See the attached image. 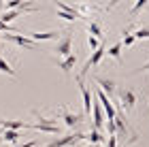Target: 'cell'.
I'll return each instance as SVG.
<instances>
[{
	"label": "cell",
	"instance_id": "30bf717a",
	"mask_svg": "<svg viewBox=\"0 0 149 147\" xmlns=\"http://www.w3.org/2000/svg\"><path fill=\"white\" fill-rule=\"evenodd\" d=\"M94 81H96V85H98V88H100V90H102V92H104V94H109L111 98L115 96V92H117V88H115V81H113V79H104V77H96V79H94Z\"/></svg>",
	"mask_w": 149,
	"mask_h": 147
},
{
	"label": "cell",
	"instance_id": "277c9868",
	"mask_svg": "<svg viewBox=\"0 0 149 147\" xmlns=\"http://www.w3.org/2000/svg\"><path fill=\"white\" fill-rule=\"evenodd\" d=\"M58 113H60V117L64 119V124L68 126V128H72V130L77 128V126H79L81 122H83V117H85L83 113H72V111H70L66 105H62V107H60V111H58Z\"/></svg>",
	"mask_w": 149,
	"mask_h": 147
},
{
	"label": "cell",
	"instance_id": "1f68e13d",
	"mask_svg": "<svg viewBox=\"0 0 149 147\" xmlns=\"http://www.w3.org/2000/svg\"><path fill=\"white\" fill-rule=\"evenodd\" d=\"M0 56H2V38H0Z\"/></svg>",
	"mask_w": 149,
	"mask_h": 147
},
{
	"label": "cell",
	"instance_id": "5b68a950",
	"mask_svg": "<svg viewBox=\"0 0 149 147\" xmlns=\"http://www.w3.org/2000/svg\"><path fill=\"white\" fill-rule=\"evenodd\" d=\"M53 51H56L58 56H62V58H66V56H70V53H72V32H70V28L66 30V32H64V36L56 43Z\"/></svg>",
	"mask_w": 149,
	"mask_h": 147
},
{
	"label": "cell",
	"instance_id": "ac0fdd59",
	"mask_svg": "<svg viewBox=\"0 0 149 147\" xmlns=\"http://www.w3.org/2000/svg\"><path fill=\"white\" fill-rule=\"evenodd\" d=\"M0 72H2V75H9V77H17V70L13 68L2 56H0Z\"/></svg>",
	"mask_w": 149,
	"mask_h": 147
},
{
	"label": "cell",
	"instance_id": "d6a6232c",
	"mask_svg": "<svg viewBox=\"0 0 149 147\" xmlns=\"http://www.w3.org/2000/svg\"><path fill=\"white\" fill-rule=\"evenodd\" d=\"M0 141H2V134H0Z\"/></svg>",
	"mask_w": 149,
	"mask_h": 147
},
{
	"label": "cell",
	"instance_id": "836d02e7",
	"mask_svg": "<svg viewBox=\"0 0 149 147\" xmlns=\"http://www.w3.org/2000/svg\"><path fill=\"white\" fill-rule=\"evenodd\" d=\"M147 100H149V96H147Z\"/></svg>",
	"mask_w": 149,
	"mask_h": 147
},
{
	"label": "cell",
	"instance_id": "d4e9b609",
	"mask_svg": "<svg viewBox=\"0 0 149 147\" xmlns=\"http://www.w3.org/2000/svg\"><path fill=\"white\" fill-rule=\"evenodd\" d=\"M107 130H109V134H117V124H115V119H107Z\"/></svg>",
	"mask_w": 149,
	"mask_h": 147
},
{
	"label": "cell",
	"instance_id": "2e32d148",
	"mask_svg": "<svg viewBox=\"0 0 149 147\" xmlns=\"http://www.w3.org/2000/svg\"><path fill=\"white\" fill-rule=\"evenodd\" d=\"M121 49H124V43L119 41V43H115V45H113V47L107 51V53H109V56H111L117 64H121Z\"/></svg>",
	"mask_w": 149,
	"mask_h": 147
},
{
	"label": "cell",
	"instance_id": "d6986e66",
	"mask_svg": "<svg viewBox=\"0 0 149 147\" xmlns=\"http://www.w3.org/2000/svg\"><path fill=\"white\" fill-rule=\"evenodd\" d=\"M85 141H90V143H104L107 141V139L102 137V134H100V130H96V128H94V130H90V132H87V134H85Z\"/></svg>",
	"mask_w": 149,
	"mask_h": 147
},
{
	"label": "cell",
	"instance_id": "ba28073f",
	"mask_svg": "<svg viewBox=\"0 0 149 147\" xmlns=\"http://www.w3.org/2000/svg\"><path fill=\"white\" fill-rule=\"evenodd\" d=\"M30 38H34L36 43L43 41H60V30H47V32H26Z\"/></svg>",
	"mask_w": 149,
	"mask_h": 147
},
{
	"label": "cell",
	"instance_id": "3957f363",
	"mask_svg": "<svg viewBox=\"0 0 149 147\" xmlns=\"http://www.w3.org/2000/svg\"><path fill=\"white\" fill-rule=\"evenodd\" d=\"M85 134L83 132H70V134H66V137H60V139H53L51 143H47L45 147H74L79 141H83Z\"/></svg>",
	"mask_w": 149,
	"mask_h": 147
},
{
	"label": "cell",
	"instance_id": "5bb4252c",
	"mask_svg": "<svg viewBox=\"0 0 149 147\" xmlns=\"http://www.w3.org/2000/svg\"><path fill=\"white\" fill-rule=\"evenodd\" d=\"M58 17H62L64 22H74V19H87L85 15H81V13H70V11H62V9H58Z\"/></svg>",
	"mask_w": 149,
	"mask_h": 147
},
{
	"label": "cell",
	"instance_id": "4316f807",
	"mask_svg": "<svg viewBox=\"0 0 149 147\" xmlns=\"http://www.w3.org/2000/svg\"><path fill=\"white\" fill-rule=\"evenodd\" d=\"M107 147H117V134H109V139H107Z\"/></svg>",
	"mask_w": 149,
	"mask_h": 147
},
{
	"label": "cell",
	"instance_id": "8992f818",
	"mask_svg": "<svg viewBox=\"0 0 149 147\" xmlns=\"http://www.w3.org/2000/svg\"><path fill=\"white\" fill-rule=\"evenodd\" d=\"M81 88V98H83V115H92V105H94V92L85 85V81H77Z\"/></svg>",
	"mask_w": 149,
	"mask_h": 147
},
{
	"label": "cell",
	"instance_id": "603a6c76",
	"mask_svg": "<svg viewBox=\"0 0 149 147\" xmlns=\"http://www.w3.org/2000/svg\"><path fill=\"white\" fill-rule=\"evenodd\" d=\"M143 72H149V62H145L143 66H139V68H134L128 77H134V75H143Z\"/></svg>",
	"mask_w": 149,
	"mask_h": 147
},
{
	"label": "cell",
	"instance_id": "e0dca14e",
	"mask_svg": "<svg viewBox=\"0 0 149 147\" xmlns=\"http://www.w3.org/2000/svg\"><path fill=\"white\" fill-rule=\"evenodd\" d=\"M32 0H6L4 9H22V6H32Z\"/></svg>",
	"mask_w": 149,
	"mask_h": 147
},
{
	"label": "cell",
	"instance_id": "484cf974",
	"mask_svg": "<svg viewBox=\"0 0 149 147\" xmlns=\"http://www.w3.org/2000/svg\"><path fill=\"white\" fill-rule=\"evenodd\" d=\"M132 34L136 38H149V28H139V30H134Z\"/></svg>",
	"mask_w": 149,
	"mask_h": 147
},
{
	"label": "cell",
	"instance_id": "7402d4cb",
	"mask_svg": "<svg viewBox=\"0 0 149 147\" xmlns=\"http://www.w3.org/2000/svg\"><path fill=\"white\" fill-rule=\"evenodd\" d=\"M147 2H149V0H136V2H134V6L130 9V15H136L143 6H147Z\"/></svg>",
	"mask_w": 149,
	"mask_h": 147
},
{
	"label": "cell",
	"instance_id": "7a4b0ae2",
	"mask_svg": "<svg viewBox=\"0 0 149 147\" xmlns=\"http://www.w3.org/2000/svg\"><path fill=\"white\" fill-rule=\"evenodd\" d=\"M2 38L6 43H13V45H17V47H24V49H30V51H34L38 49V43L34 41V38H30L28 34H17V32H9V34H2Z\"/></svg>",
	"mask_w": 149,
	"mask_h": 147
},
{
	"label": "cell",
	"instance_id": "44dd1931",
	"mask_svg": "<svg viewBox=\"0 0 149 147\" xmlns=\"http://www.w3.org/2000/svg\"><path fill=\"white\" fill-rule=\"evenodd\" d=\"M121 34H124V38H121V43H124V47H130V45H134V41H136V36L132 34L130 30H124L121 32Z\"/></svg>",
	"mask_w": 149,
	"mask_h": 147
},
{
	"label": "cell",
	"instance_id": "52a82bcc",
	"mask_svg": "<svg viewBox=\"0 0 149 147\" xmlns=\"http://www.w3.org/2000/svg\"><path fill=\"white\" fill-rule=\"evenodd\" d=\"M117 96H119V105H121V109L132 111L134 107H136V92H134V90H119V92H117Z\"/></svg>",
	"mask_w": 149,
	"mask_h": 147
},
{
	"label": "cell",
	"instance_id": "ffe728a7",
	"mask_svg": "<svg viewBox=\"0 0 149 147\" xmlns=\"http://www.w3.org/2000/svg\"><path fill=\"white\" fill-rule=\"evenodd\" d=\"M2 139H4L6 143H13V145H17L19 132H17V130H4V132H2Z\"/></svg>",
	"mask_w": 149,
	"mask_h": 147
},
{
	"label": "cell",
	"instance_id": "9c48e42d",
	"mask_svg": "<svg viewBox=\"0 0 149 147\" xmlns=\"http://www.w3.org/2000/svg\"><path fill=\"white\" fill-rule=\"evenodd\" d=\"M74 64H77V53H70V56H66V58H62V60H58V68L62 70L66 77H68L70 72H72Z\"/></svg>",
	"mask_w": 149,
	"mask_h": 147
},
{
	"label": "cell",
	"instance_id": "4fadbf2b",
	"mask_svg": "<svg viewBox=\"0 0 149 147\" xmlns=\"http://www.w3.org/2000/svg\"><path fill=\"white\" fill-rule=\"evenodd\" d=\"M85 28H87V34H94V36H98L100 41H102V26H100L98 22H94V19H90V22L85 24Z\"/></svg>",
	"mask_w": 149,
	"mask_h": 147
},
{
	"label": "cell",
	"instance_id": "8fae6325",
	"mask_svg": "<svg viewBox=\"0 0 149 147\" xmlns=\"http://www.w3.org/2000/svg\"><path fill=\"white\" fill-rule=\"evenodd\" d=\"M0 126L4 130H28V124L24 119H2L0 117Z\"/></svg>",
	"mask_w": 149,
	"mask_h": 147
},
{
	"label": "cell",
	"instance_id": "f1b7e54d",
	"mask_svg": "<svg viewBox=\"0 0 149 147\" xmlns=\"http://www.w3.org/2000/svg\"><path fill=\"white\" fill-rule=\"evenodd\" d=\"M117 2H119V0H111V2H109V6H107V9H104V11H111V9H113V6H115V4H117Z\"/></svg>",
	"mask_w": 149,
	"mask_h": 147
},
{
	"label": "cell",
	"instance_id": "4dcf8cb0",
	"mask_svg": "<svg viewBox=\"0 0 149 147\" xmlns=\"http://www.w3.org/2000/svg\"><path fill=\"white\" fill-rule=\"evenodd\" d=\"M87 147H100L98 143H90V145H87Z\"/></svg>",
	"mask_w": 149,
	"mask_h": 147
},
{
	"label": "cell",
	"instance_id": "83f0119b",
	"mask_svg": "<svg viewBox=\"0 0 149 147\" xmlns=\"http://www.w3.org/2000/svg\"><path fill=\"white\" fill-rule=\"evenodd\" d=\"M36 145V141L32 139V141H28V143H24V145H15V147H34Z\"/></svg>",
	"mask_w": 149,
	"mask_h": 147
},
{
	"label": "cell",
	"instance_id": "e575fe53",
	"mask_svg": "<svg viewBox=\"0 0 149 147\" xmlns=\"http://www.w3.org/2000/svg\"><path fill=\"white\" fill-rule=\"evenodd\" d=\"M74 147H77V145H74Z\"/></svg>",
	"mask_w": 149,
	"mask_h": 147
},
{
	"label": "cell",
	"instance_id": "6da1fadb",
	"mask_svg": "<svg viewBox=\"0 0 149 147\" xmlns=\"http://www.w3.org/2000/svg\"><path fill=\"white\" fill-rule=\"evenodd\" d=\"M104 51H107V49H104V43L100 45V47H98L96 51H92V56L87 58V62L83 64V68H81V70L77 72V81H83L87 72H90V70H94V68H96V66L100 64V60H102V56H104Z\"/></svg>",
	"mask_w": 149,
	"mask_h": 147
},
{
	"label": "cell",
	"instance_id": "7c38bea8",
	"mask_svg": "<svg viewBox=\"0 0 149 147\" xmlns=\"http://www.w3.org/2000/svg\"><path fill=\"white\" fill-rule=\"evenodd\" d=\"M28 130H38V132H45V134H58L60 126H49V124L34 122V124H28Z\"/></svg>",
	"mask_w": 149,
	"mask_h": 147
},
{
	"label": "cell",
	"instance_id": "9a60e30c",
	"mask_svg": "<svg viewBox=\"0 0 149 147\" xmlns=\"http://www.w3.org/2000/svg\"><path fill=\"white\" fill-rule=\"evenodd\" d=\"M32 115H34V117L38 119L40 124H49V126H60L56 117H47V115H43V113H40L38 109H32Z\"/></svg>",
	"mask_w": 149,
	"mask_h": 147
},
{
	"label": "cell",
	"instance_id": "f546056e",
	"mask_svg": "<svg viewBox=\"0 0 149 147\" xmlns=\"http://www.w3.org/2000/svg\"><path fill=\"white\" fill-rule=\"evenodd\" d=\"M0 11H4V0H0Z\"/></svg>",
	"mask_w": 149,
	"mask_h": 147
},
{
	"label": "cell",
	"instance_id": "cb8c5ba5",
	"mask_svg": "<svg viewBox=\"0 0 149 147\" xmlns=\"http://www.w3.org/2000/svg\"><path fill=\"white\" fill-rule=\"evenodd\" d=\"M9 32H15V28H13L11 24H4L2 19H0V34H9Z\"/></svg>",
	"mask_w": 149,
	"mask_h": 147
}]
</instances>
